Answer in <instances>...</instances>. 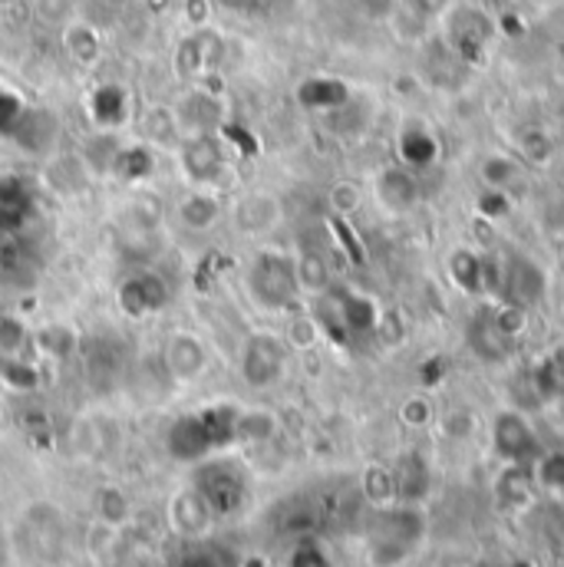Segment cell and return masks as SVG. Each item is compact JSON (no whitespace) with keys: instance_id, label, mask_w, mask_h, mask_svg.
<instances>
[{"instance_id":"6da1fadb","label":"cell","mask_w":564,"mask_h":567,"mask_svg":"<svg viewBox=\"0 0 564 567\" xmlns=\"http://www.w3.org/2000/svg\"><path fill=\"white\" fill-rule=\"evenodd\" d=\"M238 419L241 412L235 406H212L202 412H189L176 419V426L169 429V452L179 462H199L238 439Z\"/></svg>"},{"instance_id":"7a4b0ae2","label":"cell","mask_w":564,"mask_h":567,"mask_svg":"<svg viewBox=\"0 0 564 567\" xmlns=\"http://www.w3.org/2000/svg\"><path fill=\"white\" fill-rule=\"evenodd\" d=\"M245 287H248V297L261 310H268V314L287 310L297 300V294H301L294 258L281 254V251L255 254V261L248 264V274H245Z\"/></svg>"},{"instance_id":"3957f363","label":"cell","mask_w":564,"mask_h":567,"mask_svg":"<svg viewBox=\"0 0 564 567\" xmlns=\"http://www.w3.org/2000/svg\"><path fill=\"white\" fill-rule=\"evenodd\" d=\"M284 366H287V343L278 333H251L241 343L238 370L248 386L255 389L274 386L284 376Z\"/></svg>"},{"instance_id":"277c9868","label":"cell","mask_w":564,"mask_h":567,"mask_svg":"<svg viewBox=\"0 0 564 567\" xmlns=\"http://www.w3.org/2000/svg\"><path fill=\"white\" fill-rule=\"evenodd\" d=\"M192 488L205 498V504L212 508L215 518H228V514H235L245 504V478L228 462H208V465H202Z\"/></svg>"},{"instance_id":"5b68a950","label":"cell","mask_w":564,"mask_h":567,"mask_svg":"<svg viewBox=\"0 0 564 567\" xmlns=\"http://www.w3.org/2000/svg\"><path fill=\"white\" fill-rule=\"evenodd\" d=\"M222 60H225V41L218 31L208 27H195V34H189L176 50V70L182 80H205L218 70Z\"/></svg>"},{"instance_id":"8992f818","label":"cell","mask_w":564,"mask_h":567,"mask_svg":"<svg viewBox=\"0 0 564 567\" xmlns=\"http://www.w3.org/2000/svg\"><path fill=\"white\" fill-rule=\"evenodd\" d=\"M179 166H182V175L189 179L192 189H208L225 175V149L215 136L182 139Z\"/></svg>"},{"instance_id":"52a82bcc","label":"cell","mask_w":564,"mask_h":567,"mask_svg":"<svg viewBox=\"0 0 564 567\" xmlns=\"http://www.w3.org/2000/svg\"><path fill=\"white\" fill-rule=\"evenodd\" d=\"M116 304L126 317L133 320H146L153 314H159L169 304V284L153 274V271H133L120 291H116Z\"/></svg>"},{"instance_id":"ba28073f","label":"cell","mask_w":564,"mask_h":567,"mask_svg":"<svg viewBox=\"0 0 564 567\" xmlns=\"http://www.w3.org/2000/svg\"><path fill=\"white\" fill-rule=\"evenodd\" d=\"M172 113H176V123H179V136L182 139L212 136L222 126V120H225V106H222V100L208 87H199V90L185 93L182 103Z\"/></svg>"},{"instance_id":"9c48e42d","label":"cell","mask_w":564,"mask_h":567,"mask_svg":"<svg viewBox=\"0 0 564 567\" xmlns=\"http://www.w3.org/2000/svg\"><path fill=\"white\" fill-rule=\"evenodd\" d=\"M166 366H169V373L176 379L192 383L208 370V347L202 343V337H195L189 330H179L166 343Z\"/></svg>"},{"instance_id":"30bf717a","label":"cell","mask_w":564,"mask_h":567,"mask_svg":"<svg viewBox=\"0 0 564 567\" xmlns=\"http://www.w3.org/2000/svg\"><path fill=\"white\" fill-rule=\"evenodd\" d=\"M34 212V189L21 175H0V235H18Z\"/></svg>"},{"instance_id":"8fae6325","label":"cell","mask_w":564,"mask_h":567,"mask_svg":"<svg viewBox=\"0 0 564 567\" xmlns=\"http://www.w3.org/2000/svg\"><path fill=\"white\" fill-rule=\"evenodd\" d=\"M232 222H235L238 235H245V238L268 235V231L281 222V202H278L274 195H264V192L245 195V199L232 208Z\"/></svg>"},{"instance_id":"7c38bea8","label":"cell","mask_w":564,"mask_h":567,"mask_svg":"<svg viewBox=\"0 0 564 567\" xmlns=\"http://www.w3.org/2000/svg\"><path fill=\"white\" fill-rule=\"evenodd\" d=\"M376 199L386 212H409L419 202V182L406 166H390L376 175Z\"/></svg>"},{"instance_id":"4fadbf2b","label":"cell","mask_w":564,"mask_h":567,"mask_svg":"<svg viewBox=\"0 0 564 567\" xmlns=\"http://www.w3.org/2000/svg\"><path fill=\"white\" fill-rule=\"evenodd\" d=\"M11 139L21 149H27V152L44 156V152H50V146L57 139V120L50 113H44V110H31L27 106L24 116H21V123H18V129L11 133Z\"/></svg>"},{"instance_id":"5bb4252c","label":"cell","mask_w":564,"mask_h":567,"mask_svg":"<svg viewBox=\"0 0 564 567\" xmlns=\"http://www.w3.org/2000/svg\"><path fill=\"white\" fill-rule=\"evenodd\" d=\"M90 116L100 129H120L129 120V93L120 83H103L90 97Z\"/></svg>"},{"instance_id":"9a60e30c","label":"cell","mask_w":564,"mask_h":567,"mask_svg":"<svg viewBox=\"0 0 564 567\" xmlns=\"http://www.w3.org/2000/svg\"><path fill=\"white\" fill-rule=\"evenodd\" d=\"M495 445L508 458H524L534 449V432L518 412H501L495 422Z\"/></svg>"},{"instance_id":"2e32d148","label":"cell","mask_w":564,"mask_h":567,"mask_svg":"<svg viewBox=\"0 0 564 567\" xmlns=\"http://www.w3.org/2000/svg\"><path fill=\"white\" fill-rule=\"evenodd\" d=\"M218 218H222V202L205 189H192L179 202V222L189 231H208L212 225H218Z\"/></svg>"},{"instance_id":"e0dca14e","label":"cell","mask_w":564,"mask_h":567,"mask_svg":"<svg viewBox=\"0 0 564 567\" xmlns=\"http://www.w3.org/2000/svg\"><path fill=\"white\" fill-rule=\"evenodd\" d=\"M64 50L70 54L74 64L80 67H93L103 57V37L93 24L87 21H74L64 27Z\"/></svg>"},{"instance_id":"ac0fdd59","label":"cell","mask_w":564,"mask_h":567,"mask_svg":"<svg viewBox=\"0 0 564 567\" xmlns=\"http://www.w3.org/2000/svg\"><path fill=\"white\" fill-rule=\"evenodd\" d=\"M172 518H176V528H179L182 534H189V537L205 534V531H208V524L215 521L212 508L205 504V498H202L195 488H189V491H182V495L176 498V504H172Z\"/></svg>"},{"instance_id":"d6986e66","label":"cell","mask_w":564,"mask_h":567,"mask_svg":"<svg viewBox=\"0 0 564 567\" xmlns=\"http://www.w3.org/2000/svg\"><path fill=\"white\" fill-rule=\"evenodd\" d=\"M294 268H297L301 291L324 294L330 287V271H327V264H324L320 254H301V258H294Z\"/></svg>"},{"instance_id":"ffe728a7","label":"cell","mask_w":564,"mask_h":567,"mask_svg":"<svg viewBox=\"0 0 564 567\" xmlns=\"http://www.w3.org/2000/svg\"><path fill=\"white\" fill-rule=\"evenodd\" d=\"M24 110H27V103H24L11 87L0 83V136H11V133L18 129Z\"/></svg>"},{"instance_id":"44dd1931","label":"cell","mask_w":564,"mask_h":567,"mask_svg":"<svg viewBox=\"0 0 564 567\" xmlns=\"http://www.w3.org/2000/svg\"><path fill=\"white\" fill-rule=\"evenodd\" d=\"M113 169L120 172V175H126V179H143L149 169H153V159H149V152L146 149H120V156H116V162H113Z\"/></svg>"},{"instance_id":"7402d4cb","label":"cell","mask_w":564,"mask_h":567,"mask_svg":"<svg viewBox=\"0 0 564 567\" xmlns=\"http://www.w3.org/2000/svg\"><path fill=\"white\" fill-rule=\"evenodd\" d=\"M317 337H320V327H317L314 314H297V317H291V324H287V343H291V347H311Z\"/></svg>"},{"instance_id":"603a6c76","label":"cell","mask_w":564,"mask_h":567,"mask_svg":"<svg viewBox=\"0 0 564 567\" xmlns=\"http://www.w3.org/2000/svg\"><path fill=\"white\" fill-rule=\"evenodd\" d=\"M97 504H100V514H103L110 524H120V521H126V514H129V498H126L120 488H103Z\"/></svg>"},{"instance_id":"cb8c5ba5","label":"cell","mask_w":564,"mask_h":567,"mask_svg":"<svg viewBox=\"0 0 564 567\" xmlns=\"http://www.w3.org/2000/svg\"><path fill=\"white\" fill-rule=\"evenodd\" d=\"M274 432V419L268 412H241L238 439H268Z\"/></svg>"},{"instance_id":"d4e9b609","label":"cell","mask_w":564,"mask_h":567,"mask_svg":"<svg viewBox=\"0 0 564 567\" xmlns=\"http://www.w3.org/2000/svg\"><path fill=\"white\" fill-rule=\"evenodd\" d=\"M360 189L353 185V182H337L334 189H330V208L337 212V215H350V212H357L360 208Z\"/></svg>"},{"instance_id":"484cf974","label":"cell","mask_w":564,"mask_h":567,"mask_svg":"<svg viewBox=\"0 0 564 567\" xmlns=\"http://www.w3.org/2000/svg\"><path fill=\"white\" fill-rule=\"evenodd\" d=\"M24 340H27V330L21 327V320L0 317V350H4V353H18Z\"/></svg>"},{"instance_id":"4316f807","label":"cell","mask_w":564,"mask_h":567,"mask_svg":"<svg viewBox=\"0 0 564 567\" xmlns=\"http://www.w3.org/2000/svg\"><path fill=\"white\" fill-rule=\"evenodd\" d=\"M291 567H330L327 564V557H324V551L317 547V544H301L297 551H294V557H291Z\"/></svg>"},{"instance_id":"83f0119b","label":"cell","mask_w":564,"mask_h":567,"mask_svg":"<svg viewBox=\"0 0 564 567\" xmlns=\"http://www.w3.org/2000/svg\"><path fill=\"white\" fill-rule=\"evenodd\" d=\"M212 14V0H185V21L192 27H205Z\"/></svg>"},{"instance_id":"f1b7e54d","label":"cell","mask_w":564,"mask_h":567,"mask_svg":"<svg viewBox=\"0 0 564 567\" xmlns=\"http://www.w3.org/2000/svg\"><path fill=\"white\" fill-rule=\"evenodd\" d=\"M172 567H222V560L212 551H189L182 554Z\"/></svg>"},{"instance_id":"f546056e","label":"cell","mask_w":564,"mask_h":567,"mask_svg":"<svg viewBox=\"0 0 564 567\" xmlns=\"http://www.w3.org/2000/svg\"><path fill=\"white\" fill-rule=\"evenodd\" d=\"M403 416H406V422L419 426V422H426V419H429V406H426L422 399H413V402H406Z\"/></svg>"},{"instance_id":"4dcf8cb0","label":"cell","mask_w":564,"mask_h":567,"mask_svg":"<svg viewBox=\"0 0 564 567\" xmlns=\"http://www.w3.org/2000/svg\"><path fill=\"white\" fill-rule=\"evenodd\" d=\"M37 11H41L47 21H57V18H64V11H67V0H41Z\"/></svg>"},{"instance_id":"1f68e13d","label":"cell","mask_w":564,"mask_h":567,"mask_svg":"<svg viewBox=\"0 0 564 567\" xmlns=\"http://www.w3.org/2000/svg\"><path fill=\"white\" fill-rule=\"evenodd\" d=\"M212 8H218L225 14H245L251 8V0H212Z\"/></svg>"},{"instance_id":"d6a6232c","label":"cell","mask_w":564,"mask_h":567,"mask_svg":"<svg viewBox=\"0 0 564 567\" xmlns=\"http://www.w3.org/2000/svg\"><path fill=\"white\" fill-rule=\"evenodd\" d=\"M531 4H538V8H551V4H557V0H531Z\"/></svg>"},{"instance_id":"836d02e7","label":"cell","mask_w":564,"mask_h":567,"mask_svg":"<svg viewBox=\"0 0 564 567\" xmlns=\"http://www.w3.org/2000/svg\"><path fill=\"white\" fill-rule=\"evenodd\" d=\"M11 4H18V0H0V8H11Z\"/></svg>"},{"instance_id":"e575fe53","label":"cell","mask_w":564,"mask_h":567,"mask_svg":"<svg viewBox=\"0 0 564 567\" xmlns=\"http://www.w3.org/2000/svg\"><path fill=\"white\" fill-rule=\"evenodd\" d=\"M110 4H123V0H110Z\"/></svg>"}]
</instances>
